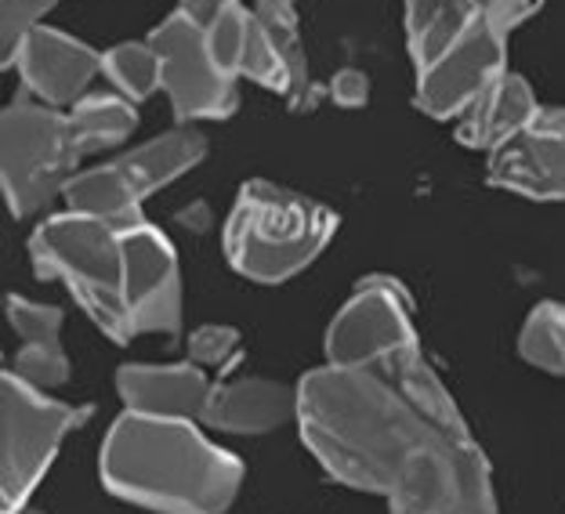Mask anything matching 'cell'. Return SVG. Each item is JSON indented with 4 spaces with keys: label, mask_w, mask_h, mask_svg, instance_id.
Instances as JSON below:
<instances>
[{
    "label": "cell",
    "mask_w": 565,
    "mask_h": 514,
    "mask_svg": "<svg viewBox=\"0 0 565 514\" xmlns=\"http://www.w3.org/2000/svg\"><path fill=\"white\" fill-rule=\"evenodd\" d=\"M182 514H185V511H182Z\"/></svg>",
    "instance_id": "cell-27"
},
{
    "label": "cell",
    "mask_w": 565,
    "mask_h": 514,
    "mask_svg": "<svg viewBox=\"0 0 565 514\" xmlns=\"http://www.w3.org/2000/svg\"><path fill=\"white\" fill-rule=\"evenodd\" d=\"M81 160L70 117L55 106L19 95L0 113V178L15 217L41 214L55 196H66Z\"/></svg>",
    "instance_id": "cell-6"
},
{
    "label": "cell",
    "mask_w": 565,
    "mask_h": 514,
    "mask_svg": "<svg viewBox=\"0 0 565 514\" xmlns=\"http://www.w3.org/2000/svg\"><path fill=\"white\" fill-rule=\"evenodd\" d=\"M420 349L414 301L399 279L370 276L341 304L327 330V363L384 374L395 358Z\"/></svg>",
    "instance_id": "cell-9"
},
{
    "label": "cell",
    "mask_w": 565,
    "mask_h": 514,
    "mask_svg": "<svg viewBox=\"0 0 565 514\" xmlns=\"http://www.w3.org/2000/svg\"><path fill=\"white\" fill-rule=\"evenodd\" d=\"M384 377H388L395 388H399L409 398V403L420 409L424 417H431L435 424H443L446 431L471 439L465 414H460V406L454 403V395H449L443 377L435 374V366L428 363V358H424L420 349H414V352H406V355L395 358V363L384 370Z\"/></svg>",
    "instance_id": "cell-18"
},
{
    "label": "cell",
    "mask_w": 565,
    "mask_h": 514,
    "mask_svg": "<svg viewBox=\"0 0 565 514\" xmlns=\"http://www.w3.org/2000/svg\"><path fill=\"white\" fill-rule=\"evenodd\" d=\"M102 482L113 496L152 514H222L243 485V464L203 439L192 420L127 409L102 442Z\"/></svg>",
    "instance_id": "cell-3"
},
{
    "label": "cell",
    "mask_w": 565,
    "mask_h": 514,
    "mask_svg": "<svg viewBox=\"0 0 565 514\" xmlns=\"http://www.w3.org/2000/svg\"><path fill=\"white\" fill-rule=\"evenodd\" d=\"M178 225H185L189 233H203V228L211 225V211L203 207V203H192V207L178 211Z\"/></svg>",
    "instance_id": "cell-25"
},
{
    "label": "cell",
    "mask_w": 565,
    "mask_h": 514,
    "mask_svg": "<svg viewBox=\"0 0 565 514\" xmlns=\"http://www.w3.org/2000/svg\"><path fill=\"white\" fill-rule=\"evenodd\" d=\"M254 15H258V25L268 47H273L282 76H287V95H282V101H287L294 113H308L323 98V92H319L312 73H308L298 4H294V0H254Z\"/></svg>",
    "instance_id": "cell-17"
},
{
    "label": "cell",
    "mask_w": 565,
    "mask_h": 514,
    "mask_svg": "<svg viewBox=\"0 0 565 514\" xmlns=\"http://www.w3.org/2000/svg\"><path fill=\"white\" fill-rule=\"evenodd\" d=\"M330 98L338 101L341 109H363L370 101V76L363 69H338L330 76Z\"/></svg>",
    "instance_id": "cell-24"
},
{
    "label": "cell",
    "mask_w": 565,
    "mask_h": 514,
    "mask_svg": "<svg viewBox=\"0 0 565 514\" xmlns=\"http://www.w3.org/2000/svg\"><path fill=\"white\" fill-rule=\"evenodd\" d=\"M294 420L330 479L384 496L388 514H500L475 439L424 417L384 374L308 370Z\"/></svg>",
    "instance_id": "cell-1"
},
{
    "label": "cell",
    "mask_w": 565,
    "mask_h": 514,
    "mask_svg": "<svg viewBox=\"0 0 565 514\" xmlns=\"http://www.w3.org/2000/svg\"><path fill=\"white\" fill-rule=\"evenodd\" d=\"M290 417H298V388L290 392L287 384L262 377L214 384L207 406H203V424L228 435H268Z\"/></svg>",
    "instance_id": "cell-14"
},
{
    "label": "cell",
    "mask_w": 565,
    "mask_h": 514,
    "mask_svg": "<svg viewBox=\"0 0 565 514\" xmlns=\"http://www.w3.org/2000/svg\"><path fill=\"white\" fill-rule=\"evenodd\" d=\"M66 117H70V131H73L76 149H81L84 157L117 149L120 141L131 138L138 127L135 101H127L120 95H87L84 101H76Z\"/></svg>",
    "instance_id": "cell-19"
},
{
    "label": "cell",
    "mask_w": 565,
    "mask_h": 514,
    "mask_svg": "<svg viewBox=\"0 0 565 514\" xmlns=\"http://www.w3.org/2000/svg\"><path fill=\"white\" fill-rule=\"evenodd\" d=\"M102 76L127 101H146L157 92H163L160 55L152 51L149 41H124L117 47L102 51Z\"/></svg>",
    "instance_id": "cell-20"
},
{
    "label": "cell",
    "mask_w": 565,
    "mask_h": 514,
    "mask_svg": "<svg viewBox=\"0 0 565 514\" xmlns=\"http://www.w3.org/2000/svg\"><path fill=\"white\" fill-rule=\"evenodd\" d=\"M338 233V214L273 182H247L225 222V257L254 282H282L308 268Z\"/></svg>",
    "instance_id": "cell-5"
},
{
    "label": "cell",
    "mask_w": 565,
    "mask_h": 514,
    "mask_svg": "<svg viewBox=\"0 0 565 514\" xmlns=\"http://www.w3.org/2000/svg\"><path fill=\"white\" fill-rule=\"evenodd\" d=\"M211 377L196 363H174V366H146L131 363L117 370V392L124 406L141 417H163V420H196L203 417V406L211 398Z\"/></svg>",
    "instance_id": "cell-13"
},
{
    "label": "cell",
    "mask_w": 565,
    "mask_h": 514,
    "mask_svg": "<svg viewBox=\"0 0 565 514\" xmlns=\"http://www.w3.org/2000/svg\"><path fill=\"white\" fill-rule=\"evenodd\" d=\"M41 279H58L117 344L182 330V268L157 225L55 214L30 239Z\"/></svg>",
    "instance_id": "cell-2"
},
{
    "label": "cell",
    "mask_w": 565,
    "mask_h": 514,
    "mask_svg": "<svg viewBox=\"0 0 565 514\" xmlns=\"http://www.w3.org/2000/svg\"><path fill=\"white\" fill-rule=\"evenodd\" d=\"M55 4L58 0H0V55H4L0 62L4 66Z\"/></svg>",
    "instance_id": "cell-22"
},
{
    "label": "cell",
    "mask_w": 565,
    "mask_h": 514,
    "mask_svg": "<svg viewBox=\"0 0 565 514\" xmlns=\"http://www.w3.org/2000/svg\"><path fill=\"white\" fill-rule=\"evenodd\" d=\"M519 352L530 366L565 377V304H536L519 333Z\"/></svg>",
    "instance_id": "cell-21"
},
{
    "label": "cell",
    "mask_w": 565,
    "mask_h": 514,
    "mask_svg": "<svg viewBox=\"0 0 565 514\" xmlns=\"http://www.w3.org/2000/svg\"><path fill=\"white\" fill-rule=\"evenodd\" d=\"M87 417L92 409L58 403L8 370L0 381V428H4L0 431V442H4L0 446V504H4V514H19L30 504L66 435L81 428Z\"/></svg>",
    "instance_id": "cell-8"
},
{
    "label": "cell",
    "mask_w": 565,
    "mask_h": 514,
    "mask_svg": "<svg viewBox=\"0 0 565 514\" xmlns=\"http://www.w3.org/2000/svg\"><path fill=\"white\" fill-rule=\"evenodd\" d=\"M203 157H207V138L196 127L182 124L117 160L81 171L62 200L70 203V211L106 217V222H138L141 203L163 185L178 182Z\"/></svg>",
    "instance_id": "cell-7"
},
{
    "label": "cell",
    "mask_w": 565,
    "mask_h": 514,
    "mask_svg": "<svg viewBox=\"0 0 565 514\" xmlns=\"http://www.w3.org/2000/svg\"><path fill=\"white\" fill-rule=\"evenodd\" d=\"M8 323L19 338L11 374L41 392H51L70 381V355L62 349V312L55 304H41L11 293Z\"/></svg>",
    "instance_id": "cell-15"
},
{
    "label": "cell",
    "mask_w": 565,
    "mask_h": 514,
    "mask_svg": "<svg viewBox=\"0 0 565 514\" xmlns=\"http://www.w3.org/2000/svg\"><path fill=\"white\" fill-rule=\"evenodd\" d=\"M152 51L160 55L163 95L178 113V120H225L239 106V81L217 66L207 33L185 11H171L149 33Z\"/></svg>",
    "instance_id": "cell-10"
},
{
    "label": "cell",
    "mask_w": 565,
    "mask_h": 514,
    "mask_svg": "<svg viewBox=\"0 0 565 514\" xmlns=\"http://www.w3.org/2000/svg\"><path fill=\"white\" fill-rule=\"evenodd\" d=\"M19 514H36V511H19Z\"/></svg>",
    "instance_id": "cell-26"
},
{
    "label": "cell",
    "mask_w": 565,
    "mask_h": 514,
    "mask_svg": "<svg viewBox=\"0 0 565 514\" xmlns=\"http://www.w3.org/2000/svg\"><path fill=\"white\" fill-rule=\"evenodd\" d=\"M4 69H15L36 101L55 109H73L87 98V87L102 73V55L76 36L36 25V30L19 44Z\"/></svg>",
    "instance_id": "cell-12"
},
{
    "label": "cell",
    "mask_w": 565,
    "mask_h": 514,
    "mask_svg": "<svg viewBox=\"0 0 565 514\" xmlns=\"http://www.w3.org/2000/svg\"><path fill=\"white\" fill-rule=\"evenodd\" d=\"M536 95L525 76L519 73H500L486 92L471 101V106L454 120L457 141L468 149L493 152L504 146L508 138H515L525 124L536 117Z\"/></svg>",
    "instance_id": "cell-16"
},
{
    "label": "cell",
    "mask_w": 565,
    "mask_h": 514,
    "mask_svg": "<svg viewBox=\"0 0 565 514\" xmlns=\"http://www.w3.org/2000/svg\"><path fill=\"white\" fill-rule=\"evenodd\" d=\"M541 0H403L424 117L457 120L508 66V41Z\"/></svg>",
    "instance_id": "cell-4"
},
{
    "label": "cell",
    "mask_w": 565,
    "mask_h": 514,
    "mask_svg": "<svg viewBox=\"0 0 565 514\" xmlns=\"http://www.w3.org/2000/svg\"><path fill=\"white\" fill-rule=\"evenodd\" d=\"M490 185L515 192L522 200L562 203L565 200V106L536 109V117L515 138L486 160Z\"/></svg>",
    "instance_id": "cell-11"
},
{
    "label": "cell",
    "mask_w": 565,
    "mask_h": 514,
    "mask_svg": "<svg viewBox=\"0 0 565 514\" xmlns=\"http://www.w3.org/2000/svg\"><path fill=\"white\" fill-rule=\"evenodd\" d=\"M243 355V338L233 326H200L189 333V363L203 370H228Z\"/></svg>",
    "instance_id": "cell-23"
}]
</instances>
